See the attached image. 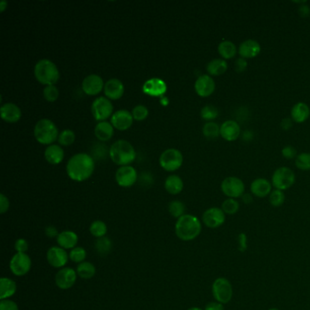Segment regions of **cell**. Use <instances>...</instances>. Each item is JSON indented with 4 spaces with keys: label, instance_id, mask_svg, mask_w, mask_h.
Segmentation results:
<instances>
[{
    "label": "cell",
    "instance_id": "cell-31",
    "mask_svg": "<svg viewBox=\"0 0 310 310\" xmlns=\"http://www.w3.org/2000/svg\"><path fill=\"white\" fill-rule=\"evenodd\" d=\"M114 134V127L112 124L102 121L97 124L95 127V136L101 141H108L111 138Z\"/></svg>",
    "mask_w": 310,
    "mask_h": 310
},
{
    "label": "cell",
    "instance_id": "cell-7",
    "mask_svg": "<svg viewBox=\"0 0 310 310\" xmlns=\"http://www.w3.org/2000/svg\"><path fill=\"white\" fill-rule=\"evenodd\" d=\"M296 182V176L293 170L288 169L287 167H282L277 169L273 173L271 183L276 189L278 190H287L291 188Z\"/></svg>",
    "mask_w": 310,
    "mask_h": 310
},
{
    "label": "cell",
    "instance_id": "cell-6",
    "mask_svg": "<svg viewBox=\"0 0 310 310\" xmlns=\"http://www.w3.org/2000/svg\"><path fill=\"white\" fill-rule=\"evenodd\" d=\"M212 294L216 301L225 305L233 297V287L230 281L225 277H218L212 285Z\"/></svg>",
    "mask_w": 310,
    "mask_h": 310
},
{
    "label": "cell",
    "instance_id": "cell-25",
    "mask_svg": "<svg viewBox=\"0 0 310 310\" xmlns=\"http://www.w3.org/2000/svg\"><path fill=\"white\" fill-rule=\"evenodd\" d=\"M58 247L64 249H73L79 243V236L74 231L64 230L59 233L56 238Z\"/></svg>",
    "mask_w": 310,
    "mask_h": 310
},
{
    "label": "cell",
    "instance_id": "cell-49",
    "mask_svg": "<svg viewBox=\"0 0 310 310\" xmlns=\"http://www.w3.org/2000/svg\"><path fill=\"white\" fill-rule=\"evenodd\" d=\"M282 156L287 160H293L296 158V149L292 146H286L281 151Z\"/></svg>",
    "mask_w": 310,
    "mask_h": 310
},
{
    "label": "cell",
    "instance_id": "cell-18",
    "mask_svg": "<svg viewBox=\"0 0 310 310\" xmlns=\"http://www.w3.org/2000/svg\"><path fill=\"white\" fill-rule=\"evenodd\" d=\"M104 87L105 85L103 80L99 75L94 74L86 76L82 82V90L89 96L99 94L103 90Z\"/></svg>",
    "mask_w": 310,
    "mask_h": 310
},
{
    "label": "cell",
    "instance_id": "cell-41",
    "mask_svg": "<svg viewBox=\"0 0 310 310\" xmlns=\"http://www.w3.org/2000/svg\"><path fill=\"white\" fill-rule=\"evenodd\" d=\"M295 164L296 168L303 171H308L310 170V153L304 152L299 155L296 156Z\"/></svg>",
    "mask_w": 310,
    "mask_h": 310
},
{
    "label": "cell",
    "instance_id": "cell-21",
    "mask_svg": "<svg viewBox=\"0 0 310 310\" xmlns=\"http://www.w3.org/2000/svg\"><path fill=\"white\" fill-rule=\"evenodd\" d=\"M124 91H125L124 84L118 79L108 80L104 87V92L106 97L112 100L120 99L124 95Z\"/></svg>",
    "mask_w": 310,
    "mask_h": 310
},
{
    "label": "cell",
    "instance_id": "cell-37",
    "mask_svg": "<svg viewBox=\"0 0 310 310\" xmlns=\"http://www.w3.org/2000/svg\"><path fill=\"white\" fill-rule=\"evenodd\" d=\"M240 203L235 198H226L221 206L225 215H235L240 210Z\"/></svg>",
    "mask_w": 310,
    "mask_h": 310
},
{
    "label": "cell",
    "instance_id": "cell-53",
    "mask_svg": "<svg viewBox=\"0 0 310 310\" xmlns=\"http://www.w3.org/2000/svg\"><path fill=\"white\" fill-rule=\"evenodd\" d=\"M293 122L294 121L292 120V118H284L281 121V124H280L282 129L285 130V131H288L291 128L292 126H293Z\"/></svg>",
    "mask_w": 310,
    "mask_h": 310
},
{
    "label": "cell",
    "instance_id": "cell-39",
    "mask_svg": "<svg viewBox=\"0 0 310 310\" xmlns=\"http://www.w3.org/2000/svg\"><path fill=\"white\" fill-rule=\"evenodd\" d=\"M69 259L74 263L80 264L84 262L87 259V251L82 247H75L73 249H71L69 252Z\"/></svg>",
    "mask_w": 310,
    "mask_h": 310
},
{
    "label": "cell",
    "instance_id": "cell-19",
    "mask_svg": "<svg viewBox=\"0 0 310 310\" xmlns=\"http://www.w3.org/2000/svg\"><path fill=\"white\" fill-rule=\"evenodd\" d=\"M241 135V128L235 120H226L220 126V136L225 141L233 142Z\"/></svg>",
    "mask_w": 310,
    "mask_h": 310
},
{
    "label": "cell",
    "instance_id": "cell-57",
    "mask_svg": "<svg viewBox=\"0 0 310 310\" xmlns=\"http://www.w3.org/2000/svg\"><path fill=\"white\" fill-rule=\"evenodd\" d=\"M246 240H247V238H246V235L245 234H240V246H242V248H241V251H244L245 249L243 246H246Z\"/></svg>",
    "mask_w": 310,
    "mask_h": 310
},
{
    "label": "cell",
    "instance_id": "cell-22",
    "mask_svg": "<svg viewBox=\"0 0 310 310\" xmlns=\"http://www.w3.org/2000/svg\"><path fill=\"white\" fill-rule=\"evenodd\" d=\"M250 191L255 197L263 198L272 192V183L266 179H255L250 185Z\"/></svg>",
    "mask_w": 310,
    "mask_h": 310
},
{
    "label": "cell",
    "instance_id": "cell-13",
    "mask_svg": "<svg viewBox=\"0 0 310 310\" xmlns=\"http://www.w3.org/2000/svg\"><path fill=\"white\" fill-rule=\"evenodd\" d=\"M47 260L53 268L61 269L65 268V266L68 262L69 255L66 252V249L55 246L47 250Z\"/></svg>",
    "mask_w": 310,
    "mask_h": 310
},
{
    "label": "cell",
    "instance_id": "cell-36",
    "mask_svg": "<svg viewBox=\"0 0 310 310\" xmlns=\"http://www.w3.org/2000/svg\"><path fill=\"white\" fill-rule=\"evenodd\" d=\"M203 134L208 139H215L220 136V127L215 122H207L203 127Z\"/></svg>",
    "mask_w": 310,
    "mask_h": 310
},
{
    "label": "cell",
    "instance_id": "cell-10",
    "mask_svg": "<svg viewBox=\"0 0 310 310\" xmlns=\"http://www.w3.org/2000/svg\"><path fill=\"white\" fill-rule=\"evenodd\" d=\"M32 266V261L27 253L15 254L10 260V268L11 272L17 277L27 275Z\"/></svg>",
    "mask_w": 310,
    "mask_h": 310
},
{
    "label": "cell",
    "instance_id": "cell-48",
    "mask_svg": "<svg viewBox=\"0 0 310 310\" xmlns=\"http://www.w3.org/2000/svg\"><path fill=\"white\" fill-rule=\"evenodd\" d=\"M248 67V61L247 59H245L243 57H239L236 59L235 64H234V69L237 73H243Z\"/></svg>",
    "mask_w": 310,
    "mask_h": 310
},
{
    "label": "cell",
    "instance_id": "cell-56",
    "mask_svg": "<svg viewBox=\"0 0 310 310\" xmlns=\"http://www.w3.org/2000/svg\"><path fill=\"white\" fill-rule=\"evenodd\" d=\"M242 200H243V202L245 204H250V203L252 202L253 198H252V196L250 194H244L242 196Z\"/></svg>",
    "mask_w": 310,
    "mask_h": 310
},
{
    "label": "cell",
    "instance_id": "cell-2",
    "mask_svg": "<svg viewBox=\"0 0 310 310\" xmlns=\"http://www.w3.org/2000/svg\"><path fill=\"white\" fill-rule=\"evenodd\" d=\"M201 230V222L197 216L190 214H185L184 216L179 217L175 225L176 235L182 241L196 240L200 235Z\"/></svg>",
    "mask_w": 310,
    "mask_h": 310
},
{
    "label": "cell",
    "instance_id": "cell-55",
    "mask_svg": "<svg viewBox=\"0 0 310 310\" xmlns=\"http://www.w3.org/2000/svg\"><path fill=\"white\" fill-rule=\"evenodd\" d=\"M254 134L253 132L250 131V130H246L244 133L242 134V138L245 141H251L253 139Z\"/></svg>",
    "mask_w": 310,
    "mask_h": 310
},
{
    "label": "cell",
    "instance_id": "cell-40",
    "mask_svg": "<svg viewBox=\"0 0 310 310\" xmlns=\"http://www.w3.org/2000/svg\"><path fill=\"white\" fill-rule=\"evenodd\" d=\"M218 114H219L218 109L215 106H213V105L205 106L201 109V112H200L201 118L204 120H207V121H209V122H212V120L216 119L218 117Z\"/></svg>",
    "mask_w": 310,
    "mask_h": 310
},
{
    "label": "cell",
    "instance_id": "cell-38",
    "mask_svg": "<svg viewBox=\"0 0 310 310\" xmlns=\"http://www.w3.org/2000/svg\"><path fill=\"white\" fill-rule=\"evenodd\" d=\"M169 211L171 216L179 219V217H181L185 215L186 207H185L184 203L181 202V201L174 200V201L169 203Z\"/></svg>",
    "mask_w": 310,
    "mask_h": 310
},
{
    "label": "cell",
    "instance_id": "cell-34",
    "mask_svg": "<svg viewBox=\"0 0 310 310\" xmlns=\"http://www.w3.org/2000/svg\"><path fill=\"white\" fill-rule=\"evenodd\" d=\"M90 232L96 239L103 238L108 233V225L102 220L93 221L90 226Z\"/></svg>",
    "mask_w": 310,
    "mask_h": 310
},
{
    "label": "cell",
    "instance_id": "cell-14",
    "mask_svg": "<svg viewBox=\"0 0 310 310\" xmlns=\"http://www.w3.org/2000/svg\"><path fill=\"white\" fill-rule=\"evenodd\" d=\"M76 277H78V274L75 269L72 268H66V267L61 268L58 272L56 273V277H55L56 287L63 290L69 289L75 285Z\"/></svg>",
    "mask_w": 310,
    "mask_h": 310
},
{
    "label": "cell",
    "instance_id": "cell-28",
    "mask_svg": "<svg viewBox=\"0 0 310 310\" xmlns=\"http://www.w3.org/2000/svg\"><path fill=\"white\" fill-rule=\"evenodd\" d=\"M45 159L49 164H59L64 160V150L58 145H50L45 150Z\"/></svg>",
    "mask_w": 310,
    "mask_h": 310
},
{
    "label": "cell",
    "instance_id": "cell-35",
    "mask_svg": "<svg viewBox=\"0 0 310 310\" xmlns=\"http://www.w3.org/2000/svg\"><path fill=\"white\" fill-rule=\"evenodd\" d=\"M95 249L99 255L106 256V255L110 253V251L112 249V241L107 237L97 239L96 244H95Z\"/></svg>",
    "mask_w": 310,
    "mask_h": 310
},
{
    "label": "cell",
    "instance_id": "cell-27",
    "mask_svg": "<svg viewBox=\"0 0 310 310\" xmlns=\"http://www.w3.org/2000/svg\"><path fill=\"white\" fill-rule=\"evenodd\" d=\"M17 292V284L9 277L0 278V299H10Z\"/></svg>",
    "mask_w": 310,
    "mask_h": 310
},
{
    "label": "cell",
    "instance_id": "cell-20",
    "mask_svg": "<svg viewBox=\"0 0 310 310\" xmlns=\"http://www.w3.org/2000/svg\"><path fill=\"white\" fill-rule=\"evenodd\" d=\"M261 51V46L257 40L254 39H247L241 43L239 47V54L240 57L247 58H254L259 56Z\"/></svg>",
    "mask_w": 310,
    "mask_h": 310
},
{
    "label": "cell",
    "instance_id": "cell-43",
    "mask_svg": "<svg viewBox=\"0 0 310 310\" xmlns=\"http://www.w3.org/2000/svg\"><path fill=\"white\" fill-rule=\"evenodd\" d=\"M75 133L71 129H65L58 136V143L61 146H70L75 141Z\"/></svg>",
    "mask_w": 310,
    "mask_h": 310
},
{
    "label": "cell",
    "instance_id": "cell-12",
    "mask_svg": "<svg viewBox=\"0 0 310 310\" xmlns=\"http://www.w3.org/2000/svg\"><path fill=\"white\" fill-rule=\"evenodd\" d=\"M225 214L220 207H210L203 213L202 222L209 228H217L225 223Z\"/></svg>",
    "mask_w": 310,
    "mask_h": 310
},
{
    "label": "cell",
    "instance_id": "cell-51",
    "mask_svg": "<svg viewBox=\"0 0 310 310\" xmlns=\"http://www.w3.org/2000/svg\"><path fill=\"white\" fill-rule=\"evenodd\" d=\"M45 234L49 239L57 238V236L59 235V233H58V231L56 229V226H54V225H48V226H47L46 229H45Z\"/></svg>",
    "mask_w": 310,
    "mask_h": 310
},
{
    "label": "cell",
    "instance_id": "cell-24",
    "mask_svg": "<svg viewBox=\"0 0 310 310\" xmlns=\"http://www.w3.org/2000/svg\"><path fill=\"white\" fill-rule=\"evenodd\" d=\"M1 118L8 123H16L21 118L20 108L13 103H6L0 108Z\"/></svg>",
    "mask_w": 310,
    "mask_h": 310
},
{
    "label": "cell",
    "instance_id": "cell-23",
    "mask_svg": "<svg viewBox=\"0 0 310 310\" xmlns=\"http://www.w3.org/2000/svg\"><path fill=\"white\" fill-rule=\"evenodd\" d=\"M167 84L160 79H151L146 81L143 86L144 93L153 97H159L164 95L167 91Z\"/></svg>",
    "mask_w": 310,
    "mask_h": 310
},
{
    "label": "cell",
    "instance_id": "cell-29",
    "mask_svg": "<svg viewBox=\"0 0 310 310\" xmlns=\"http://www.w3.org/2000/svg\"><path fill=\"white\" fill-rule=\"evenodd\" d=\"M228 68L227 62L223 58H215L207 65V71L209 75H218L225 74Z\"/></svg>",
    "mask_w": 310,
    "mask_h": 310
},
{
    "label": "cell",
    "instance_id": "cell-17",
    "mask_svg": "<svg viewBox=\"0 0 310 310\" xmlns=\"http://www.w3.org/2000/svg\"><path fill=\"white\" fill-rule=\"evenodd\" d=\"M133 116L127 109H120L114 113L111 118L113 127L120 131H125L131 127L133 124Z\"/></svg>",
    "mask_w": 310,
    "mask_h": 310
},
{
    "label": "cell",
    "instance_id": "cell-44",
    "mask_svg": "<svg viewBox=\"0 0 310 310\" xmlns=\"http://www.w3.org/2000/svg\"><path fill=\"white\" fill-rule=\"evenodd\" d=\"M43 95L48 102H55L58 99L59 91L55 86H47L43 90Z\"/></svg>",
    "mask_w": 310,
    "mask_h": 310
},
{
    "label": "cell",
    "instance_id": "cell-26",
    "mask_svg": "<svg viewBox=\"0 0 310 310\" xmlns=\"http://www.w3.org/2000/svg\"><path fill=\"white\" fill-rule=\"evenodd\" d=\"M310 108L307 104L298 102L293 106L291 109V118L294 122L304 123L309 118Z\"/></svg>",
    "mask_w": 310,
    "mask_h": 310
},
{
    "label": "cell",
    "instance_id": "cell-54",
    "mask_svg": "<svg viewBox=\"0 0 310 310\" xmlns=\"http://www.w3.org/2000/svg\"><path fill=\"white\" fill-rule=\"evenodd\" d=\"M298 13L300 15L301 17L303 18H306L310 16V8L308 6L302 5L299 7L298 9Z\"/></svg>",
    "mask_w": 310,
    "mask_h": 310
},
{
    "label": "cell",
    "instance_id": "cell-58",
    "mask_svg": "<svg viewBox=\"0 0 310 310\" xmlns=\"http://www.w3.org/2000/svg\"><path fill=\"white\" fill-rule=\"evenodd\" d=\"M7 7H8V2H7V1H4V0H3V1L0 2V11H1V12H4V10H6Z\"/></svg>",
    "mask_w": 310,
    "mask_h": 310
},
{
    "label": "cell",
    "instance_id": "cell-52",
    "mask_svg": "<svg viewBox=\"0 0 310 310\" xmlns=\"http://www.w3.org/2000/svg\"><path fill=\"white\" fill-rule=\"evenodd\" d=\"M204 310H224V305L219 302H209L205 306Z\"/></svg>",
    "mask_w": 310,
    "mask_h": 310
},
{
    "label": "cell",
    "instance_id": "cell-30",
    "mask_svg": "<svg viewBox=\"0 0 310 310\" xmlns=\"http://www.w3.org/2000/svg\"><path fill=\"white\" fill-rule=\"evenodd\" d=\"M217 51L223 59L227 60L234 58L237 56V53H239V49L232 41L224 40L218 45Z\"/></svg>",
    "mask_w": 310,
    "mask_h": 310
},
{
    "label": "cell",
    "instance_id": "cell-32",
    "mask_svg": "<svg viewBox=\"0 0 310 310\" xmlns=\"http://www.w3.org/2000/svg\"><path fill=\"white\" fill-rule=\"evenodd\" d=\"M183 180L177 175H171L166 179L165 188L171 195H178L183 190Z\"/></svg>",
    "mask_w": 310,
    "mask_h": 310
},
{
    "label": "cell",
    "instance_id": "cell-50",
    "mask_svg": "<svg viewBox=\"0 0 310 310\" xmlns=\"http://www.w3.org/2000/svg\"><path fill=\"white\" fill-rule=\"evenodd\" d=\"M10 209V200L4 194L0 195V213L4 214Z\"/></svg>",
    "mask_w": 310,
    "mask_h": 310
},
{
    "label": "cell",
    "instance_id": "cell-45",
    "mask_svg": "<svg viewBox=\"0 0 310 310\" xmlns=\"http://www.w3.org/2000/svg\"><path fill=\"white\" fill-rule=\"evenodd\" d=\"M132 116L133 118L136 119L137 121H142L144 119H146L148 116V110L145 106H142V105H138L135 108H133L132 110Z\"/></svg>",
    "mask_w": 310,
    "mask_h": 310
},
{
    "label": "cell",
    "instance_id": "cell-4",
    "mask_svg": "<svg viewBox=\"0 0 310 310\" xmlns=\"http://www.w3.org/2000/svg\"><path fill=\"white\" fill-rule=\"evenodd\" d=\"M35 78L39 83L46 86H55L59 80V71L49 59H41L34 68Z\"/></svg>",
    "mask_w": 310,
    "mask_h": 310
},
{
    "label": "cell",
    "instance_id": "cell-15",
    "mask_svg": "<svg viewBox=\"0 0 310 310\" xmlns=\"http://www.w3.org/2000/svg\"><path fill=\"white\" fill-rule=\"evenodd\" d=\"M137 173L136 169L130 166H123L116 172V181L123 188H129L136 183Z\"/></svg>",
    "mask_w": 310,
    "mask_h": 310
},
{
    "label": "cell",
    "instance_id": "cell-60",
    "mask_svg": "<svg viewBox=\"0 0 310 310\" xmlns=\"http://www.w3.org/2000/svg\"><path fill=\"white\" fill-rule=\"evenodd\" d=\"M268 310H279V309H278V308H277V307H272V308H269V309Z\"/></svg>",
    "mask_w": 310,
    "mask_h": 310
},
{
    "label": "cell",
    "instance_id": "cell-9",
    "mask_svg": "<svg viewBox=\"0 0 310 310\" xmlns=\"http://www.w3.org/2000/svg\"><path fill=\"white\" fill-rule=\"evenodd\" d=\"M221 191L228 198H239L245 194V184L236 177H228L221 183Z\"/></svg>",
    "mask_w": 310,
    "mask_h": 310
},
{
    "label": "cell",
    "instance_id": "cell-33",
    "mask_svg": "<svg viewBox=\"0 0 310 310\" xmlns=\"http://www.w3.org/2000/svg\"><path fill=\"white\" fill-rule=\"evenodd\" d=\"M75 271H76L78 276L81 278L90 279L96 275V267H95L94 264H92L91 262L84 261V262L78 265V268H76Z\"/></svg>",
    "mask_w": 310,
    "mask_h": 310
},
{
    "label": "cell",
    "instance_id": "cell-46",
    "mask_svg": "<svg viewBox=\"0 0 310 310\" xmlns=\"http://www.w3.org/2000/svg\"><path fill=\"white\" fill-rule=\"evenodd\" d=\"M28 249H29V245L25 239H19L15 242V249L17 253H27Z\"/></svg>",
    "mask_w": 310,
    "mask_h": 310
},
{
    "label": "cell",
    "instance_id": "cell-11",
    "mask_svg": "<svg viewBox=\"0 0 310 310\" xmlns=\"http://www.w3.org/2000/svg\"><path fill=\"white\" fill-rule=\"evenodd\" d=\"M91 111L95 119L102 122L111 116L113 112L112 103L107 98L100 97L96 99L92 104Z\"/></svg>",
    "mask_w": 310,
    "mask_h": 310
},
{
    "label": "cell",
    "instance_id": "cell-42",
    "mask_svg": "<svg viewBox=\"0 0 310 310\" xmlns=\"http://www.w3.org/2000/svg\"><path fill=\"white\" fill-rule=\"evenodd\" d=\"M285 199H286L285 194L278 189L272 190V192L269 195V203L274 207H281L285 202Z\"/></svg>",
    "mask_w": 310,
    "mask_h": 310
},
{
    "label": "cell",
    "instance_id": "cell-5",
    "mask_svg": "<svg viewBox=\"0 0 310 310\" xmlns=\"http://www.w3.org/2000/svg\"><path fill=\"white\" fill-rule=\"evenodd\" d=\"M34 136L40 144L51 145L58 138V129L49 119L39 120L34 128Z\"/></svg>",
    "mask_w": 310,
    "mask_h": 310
},
{
    "label": "cell",
    "instance_id": "cell-16",
    "mask_svg": "<svg viewBox=\"0 0 310 310\" xmlns=\"http://www.w3.org/2000/svg\"><path fill=\"white\" fill-rule=\"evenodd\" d=\"M216 90V83L209 75H202L195 82V90L199 97L208 98Z\"/></svg>",
    "mask_w": 310,
    "mask_h": 310
},
{
    "label": "cell",
    "instance_id": "cell-1",
    "mask_svg": "<svg viewBox=\"0 0 310 310\" xmlns=\"http://www.w3.org/2000/svg\"><path fill=\"white\" fill-rule=\"evenodd\" d=\"M94 170V160L86 153H79L73 156L66 165V173L68 177L78 182L90 179Z\"/></svg>",
    "mask_w": 310,
    "mask_h": 310
},
{
    "label": "cell",
    "instance_id": "cell-8",
    "mask_svg": "<svg viewBox=\"0 0 310 310\" xmlns=\"http://www.w3.org/2000/svg\"><path fill=\"white\" fill-rule=\"evenodd\" d=\"M160 166L167 171H176L183 164V155L175 148L165 150L160 158Z\"/></svg>",
    "mask_w": 310,
    "mask_h": 310
},
{
    "label": "cell",
    "instance_id": "cell-3",
    "mask_svg": "<svg viewBox=\"0 0 310 310\" xmlns=\"http://www.w3.org/2000/svg\"><path fill=\"white\" fill-rule=\"evenodd\" d=\"M110 159L115 164L127 166L136 159V151L128 141H116L109 149Z\"/></svg>",
    "mask_w": 310,
    "mask_h": 310
},
{
    "label": "cell",
    "instance_id": "cell-47",
    "mask_svg": "<svg viewBox=\"0 0 310 310\" xmlns=\"http://www.w3.org/2000/svg\"><path fill=\"white\" fill-rule=\"evenodd\" d=\"M0 310H19V305L15 301L3 299L0 301Z\"/></svg>",
    "mask_w": 310,
    "mask_h": 310
},
{
    "label": "cell",
    "instance_id": "cell-59",
    "mask_svg": "<svg viewBox=\"0 0 310 310\" xmlns=\"http://www.w3.org/2000/svg\"><path fill=\"white\" fill-rule=\"evenodd\" d=\"M188 310H203L200 308V307H197V306H193V307H190V308H188Z\"/></svg>",
    "mask_w": 310,
    "mask_h": 310
}]
</instances>
